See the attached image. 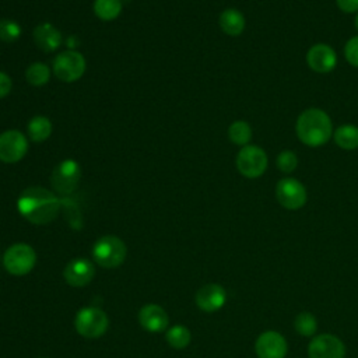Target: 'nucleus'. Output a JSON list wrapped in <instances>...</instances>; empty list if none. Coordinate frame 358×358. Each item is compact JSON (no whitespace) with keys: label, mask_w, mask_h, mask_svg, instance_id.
<instances>
[{"label":"nucleus","mask_w":358,"mask_h":358,"mask_svg":"<svg viewBox=\"0 0 358 358\" xmlns=\"http://www.w3.org/2000/svg\"><path fill=\"white\" fill-rule=\"evenodd\" d=\"M17 208L29 222L43 225L57 217L60 211V200L55 193L45 187L31 186L20 194Z\"/></svg>","instance_id":"f257e3e1"},{"label":"nucleus","mask_w":358,"mask_h":358,"mask_svg":"<svg viewBox=\"0 0 358 358\" xmlns=\"http://www.w3.org/2000/svg\"><path fill=\"white\" fill-rule=\"evenodd\" d=\"M295 131L302 144L320 147L333 137V123L323 109L308 108L298 116Z\"/></svg>","instance_id":"f03ea898"},{"label":"nucleus","mask_w":358,"mask_h":358,"mask_svg":"<svg viewBox=\"0 0 358 358\" xmlns=\"http://www.w3.org/2000/svg\"><path fill=\"white\" fill-rule=\"evenodd\" d=\"M127 256L126 243L115 236L105 235L101 236L92 246V257L101 267L115 268L119 267Z\"/></svg>","instance_id":"7ed1b4c3"},{"label":"nucleus","mask_w":358,"mask_h":358,"mask_svg":"<svg viewBox=\"0 0 358 358\" xmlns=\"http://www.w3.org/2000/svg\"><path fill=\"white\" fill-rule=\"evenodd\" d=\"M74 326L80 336L85 338H98L108 330L109 317L101 308L85 306L77 312Z\"/></svg>","instance_id":"20e7f679"},{"label":"nucleus","mask_w":358,"mask_h":358,"mask_svg":"<svg viewBox=\"0 0 358 358\" xmlns=\"http://www.w3.org/2000/svg\"><path fill=\"white\" fill-rule=\"evenodd\" d=\"M235 164L242 176L248 179H256L266 172L268 159L266 151L262 147L248 144L239 150Z\"/></svg>","instance_id":"39448f33"},{"label":"nucleus","mask_w":358,"mask_h":358,"mask_svg":"<svg viewBox=\"0 0 358 358\" xmlns=\"http://www.w3.org/2000/svg\"><path fill=\"white\" fill-rule=\"evenodd\" d=\"M35 264L36 253L28 243H14L4 252L3 266L13 275H25Z\"/></svg>","instance_id":"423d86ee"},{"label":"nucleus","mask_w":358,"mask_h":358,"mask_svg":"<svg viewBox=\"0 0 358 358\" xmlns=\"http://www.w3.org/2000/svg\"><path fill=\"white\" fill-rule=\"evenodd\" d=\"M85 71V59L77 50H64L60 52L53 60V73L55 76L64 81L73 83L83 77Z\"/></svg>","instance_id":"0eeeda50"},{"label":"nucleus","mask_w":358,"mask_h":358,"mask_svg":"<svg viewBox=\"0 0 358 358\" xmlns=\"http://www.w3.org/2000/svg\"><path fill=\"white\" fill-rule=\"evenodd\" d=\"M275 199L284 208L295 211L306 204L308 193L305 186L298 179L287 176L277 182Z\"/></svg>","instance_id":"6e6552de"},{"label":"nucleus","mask_w":358,"mask_h":358,"mask_svg":"<svg viewBox=\"0 0 358 358\" xmlns=\"http://www.w3.org/2000/svg\"><path fill=\"white\" fill-rule=\"evenodd\" d=\"M80 179L81 168L74 159H64L59 162L50 175V183L60 194L73 193L77 189Z\"/></svg>","instance_id":"1a4fd4ad"},{"label":"nucleus","mask_w":358,"mask_h":358,"mask_svg":"<svg viewBox=\"0 0 358 358\" xmlns=\"http://www.w3.org/2000/svg\"><path fill=\"white\" fill-rule=\"evenodd\" d=\"M28 151V140L18 130H7L0 134V161L6 164L18 162Z\"/></svg>","instance_id":"9d476101"},{"label":"nucleus","mask_w":358,"mask_h":358,"mask_svg":"<svg viewBox=\"0 0 358 358\" xmlns=\"http://www.w3.org/2000/svg\"><path fill=\"white\" fill-rule=\"evenodd\" d=\"M309 358H345V345L334 334L315 336L308 347Z\"/></svg>","instance_id":"9b49d317"},{"label":"nucleus","mask_w":358,"mask_h":358,"mask_svg":"<svg viewBox=\"0 0 358 358\" xmlns=\"http://www.w3.org/2000/svg\"><path fill=\"white\" fill-rule=\"evenodd\" d=\"M255 351L259 358H285L288 344L281 333L267 330L256 338Z\"/></svg>","instance_id":"f8f14e48"},{"label":"nucleus","mask_w":358,"mask_h":358,"mask_svg":"<svg viewBox=\"0 0 358 358\" xmlns=\"http://www.w3.org/2000/svg\"><path fill=\"white\" fill-rule=\"evenodd\" d=\"M306 63L310 70L319 74L330 73L337 66V53L326 43H316L306 52Z\"/></svg>","instance_id":"ddd939ff"},{"label":"nucleus","mask_w":358,"mask_h":358,"mask_svg":"<svg viewBox=\"0 0 358 358\" xmlns=\"http://www.w3.org/2000/svg\"><path fill=\"white\" fill-rule=\"evenodd\" d=\"M95 275V267L92 262L84 257H76L67 263L63 270L66 282L71 287H84L91 282Z\"/></svg>","instance_id":"4468645a"},{"label":"nucleus","mask_w":358,"mask_h":358,"mask_svg":"<svg viewBox=\"0 0 358 358\" xmlns=\"http://www.w3.org/2000/svg\"><path fill=\"white\" fill-rule=\"evenodd\" d=\"M196 305L207 313L217 312L227 302V292L220 284H206L196 292Z\"/></svg>","instance_id":"2eb2a0df"},{"label":"nucleus","mask_w":358,"mask_h":358,"mask_svg":"<svg viewBox=\"0 0 358 358\" xmlns=\"http://www.w3.org/2000/svg\"><path fill=\"white\" fill-rule=\"evenodd\" d=\"M138 322L147 331L159 333L168 327L169 317L162 306L157 303H147L138 310Z\"/></svg>","instance_id":"dca6fc26"},{"label":"nucleus","mask_w":358,"mask_h":358,"mask_svg":"<svg viewBox=\"0 0 358 358\" xmlns=\"http://www.w3.org/2000/svg\"><path fill=\"white\" fill-rule=\"evenodd\" d=\"M34 39L43 52H53L62 45V34L49 22H43L34 29Z\"/></svg>","instance_id":"f3484780"},{"label":"nucleus","mask_w":358,"mask_h":358,"mask_svg":"<svg viewBox=\"0 0 358 358\" xmlns=\"http://www.w3.org/2000/svg\"><path fill=\"white\" fill-rule=\"evenodd\" d=\"M220 27L221 29L229 35V36H238L243 32L245 25H246V20L243 17V14L236 10V8H225L221 14H220Z\"/></svg>","instance_id":"a211bd4d"},{"label":"nucleus","mask_w":358,"mask_h":358,"mask_svg":"<svg viewBox=\"0 0 358 358\" xmlns=\"http://www.w3.org/2000/svg\"><path fill=\"white\" fill-rule=\"evenodd\" d=\"M333 140L341 150L352 151L358 148V126L351 123L338 126L333 131Z\"/></svg>","instance_id":"6ab92c4d"},{"label":"nucleus","mask_w":358,"mask_h":358,"mask_svg":"<svg viewBox=\"0 0 358 358\" xmlns=\"http://www.w3.org/2000/svg\"><path fill=\"white\" fill-rule=\"evenodd\" d=\"M27 130H28V136H29V138L32 141L41 143V141H45L50 136V133H52V123H50V120L46 116L38 115V116H34L28 122Z\"/></svg>","instance_id":"aec40b11"},{"label":"nucleus","mask_w":358,"mask_h":358,"mask_svg":"<svg viewBox=\"0 0 358 358\" xmlns=\"http://www.w3.org/2000/svg\"><path fill=\"white\" fill-rule=\"evenodd\" d=\"M228 137L236 145H248L252 140V127L245 120H235L228 127Z\"/></svg>","instance_id":"412c9836"},{"label":"nucleus","mask_w":358,"mask_h":358,"mask_svg":"<svg viewBox=\"0 0 358 358\" xmlns=\"http://www.w3.org/2000/svg\"><path fill=\"white\" fill-rule=\"evenodd\" d=\"M122 0H95L94 11L103 21L115 20L122 11Z\"/></svg>","instance_id":"4be33fe9"},{"label":"nucleus","mask_w":358,"mask_h":358,"mask_svg":"<svg viewBox=\"0 0 358 358\" xmlns=\"http://www.w3.org/2000/svg\"><path fill=\"white\" fill-rule=\"evenodd\" d=\"M190 330L182 324H175L166 331V341L172 348L183 350L190 344Z\"/></svg>","instance_id":"5701e85b"},{"label":"nucleus","mask_w":358,"mask_h":358,"mask_svg":"<svg viewBox=\"0 0 358 358\" xmlns=\"http://www.w3.org/2000/svg\"><path fill=\"white\" fill-rule=\"evenodd\" d=\"M27 81L34 87L45 85L50 78V69L45 63L35 62L25 71Z\"/></svg>","instance_id":"b1692460"},{"label":"nucleus","mask_w":358,"mask_h":358,"mask_svg":"<svg viewBox=\"0 0 358 358\" xmlns=\"http://www.w3.org/2000/svg\"><path fill=\"white\" fill-rule=\"evenodd\" d=\"M294 327L298 334L303 337H312L315 336L317 330V320L310 312H301L294 319Z\"/></svg>","instance_id":"393cba45"},{"label":"nucleus","mask_w":358,"mask_h":358,"mask_svg":"<svg viewBox=\"0 0 358 358\" xmlns=\"http://www.w3.org/2000/svg\"><path fill=\"white\" fill-rule=\"evenodd\" d=\"M275 166L282 172V173H291L296 169L298 166V157L294 151L291 150H282L277 158H275Z\"/></svg>","instance_id":"a878e982"},{"label":"nucleus","mask_w":358,"mask_h":358,"mask_svg":"<svg viewBox=\"0 0 358 358\" xmlns=\"http://www.w3.org/2000/svg\"><path fill=\"white\" fill-rule=\"evenodd\" d=\"M21 35V27L18 22L8 20V18H1L0 20V39L4 42H14L20 38Z\"/></svg>","instance_id":"bb28decb"},{"label":"nucleus","mask_w":358,"mask_h":358,"mask_svg":"<svg viewBox=\"0 0 358 358\" xmlns=\"http://www.w3.org/2000/svg\"><path fill=\"white\" fill-rule=\"evenodd\" d=\"M344 57L351 66L358 69V35L350 38L344 45Z\"/></svg>","instance_id":"cd10ccee"},{"label":"nucleus","mask_w":358,"mask_h":358,"mask_svg":"<svg viewBox=\"0 0 358 358\" xmlns=\"http://www.w3.org/2000/svg\"><path fill=\"white\" fill-rule=\"evenodd\" d=\"M337 7L344 13H357L358 11V0H336Z\"/></svg>","instance_id":"c85d7f7f"},{"label":"nucleus","mask_w":358,"mask_h":358,"mask_svg":"<svg viewBox=\"0 0 358 358\" xmlns=\"http://www.w3.org/2000/svg\"><path fill=\"white\" fill-rule=\"evenodd\" d=\"M11 84V78L6 73L0 71V98H4L10 94Z\"/></svg>","instance_id":"c756f323"},{"label":"nucleus","mask_w":358,"mask_h":358,"mask_svg":"<svg viewBox=\"0 0 358 358\" xmlns=\"http://www.w3.org/2000/svg\"><path fill=\"white\" fill-rule=\"evenodd\" d=\"M354 25H355V28L358 31V11L355 13V17H354Z\"/></svg>","instance_id":"7c9ffc66"}]
</instances>
